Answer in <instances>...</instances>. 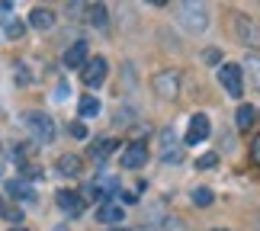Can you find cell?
Instances as JSON below:
<instances>
[{
	"label": "cell",
	"mask_w": 260,
	"mask_h": 231,
	"mask_svg": "<svg viewBox=\"0 0 260 231\" xmlns=\"http://www.w3.org/2000/svg\"><path fill=\"white\" fill-rule=\"evenodd\" d=\"M177 19H180V26H183L186 32H206V26H209V10H206L203 4L186 0V4H177Z\"/></svg>",
	"instance_id": "obj_1"
},
{
	"label": "cell",
	"mask_w": 260,
	"mask_h": 231,
	"mask_svg": "<svg viewBox=\"0 0 260 231\" xmlns=\"http://www.w3.org/2000/svg\"><path fill=\"white\" fill-rule=\"evenodd\" d=\"M218 84L225 87V93L232 96V100H241L244 93V74H241V64H222L218 68Z\"/></svg>",
	"instance_id": "obj_2"
},
{
	"label": "cell",
	"mask_w": 260,
	"mask_h": 231,
	"mask_svg": "<svg viewBox=\"0 0 260 231\" xmlns=\"http://www.w3.org/2000/svg\"><path fill=\"white\" fill-rule=\"evenodd\" d=\"M26 128L32 132V138L39 145H48L55 138V122H52V116H45V113H26Z\"/></svg>",
	"instance_id": "obj_3"
},
{
	"label": "cell",
	"mask_w": 260,
	"mask_h": 231,
	"mask_svg": "<svg viewBox=\"0 0 260 231\" xmlns=\"http://www.w3.org/2000/svg\"><path fill=\"white\" fill-rule=\"evenodd\" d=\"M232 32H235V39H238L241 45L260 48V29H257L254 19H247V16H241V13H235V16H232Z\"/></svg>",
	"instance_id": "obj_4"
},
{
	"label": "cell",
	"mask_w": 260,
	"mask_h": 231,
	"mask_svg": "<svg viewBox=\"0 0 260 231\" xmlns=\"http://www.w3.org/2000/svg\"><path fill=\"white\" fill-rule=\"evenodd\" d=\"M154 93L164 96V100H174L180 93V74L177 71H161L154 74Z\"/></svg>",
	"instance_id": "obj_5"
},
{
	"label": "cell",
	"mask_w": 260,
	"mask_h": 231,
	"mask_svg": "<svg viewBox=\"0 0 260 231\" xmlns=\"http://www.w3.org/2000/svg\"><path fill=\"white\" fill-rule=\"evenodd\" d=\"M203 138H209V116L196 113L193 119H189V125H186V138H183V142L186 145H199Z\"/></svg>",
	"instance_id": "obj_6"
},
{
	"label": "cell",
	"mask_w": 260,
	"mask_h": 231,
	"mask_svg": "<svg viewBox=\"0 0 260 231\" xmlns=\"http://www.w3.org/2000/svg\"><path fill=\"white\" fill-rule=\"evenodd\" d=\"M106 80V58H93V61H87L84 64V84L90 87V90H96L100 84Z\"/></svg>",
	"instance_id": "obj_7"
},
{
	"label": "cell",
	"mask_w": 260,
	"mask_h": 231,
	"mask_svg": "<svg viewBox=\"0 0 260 231\" xmlns=\"http://www.w3.org/2000/svg\"><path fill=\"white\" fill-rule=\"evenodd\" d=\"M145 160H148V148L142 142H132L122 151V167L125 170H138V167H145Z\"/></svg>",
	"instance_id": "obj_8"
},
{
	"label": "cell",
	"mask_w": 260,
	"mask_h": 231,
	"mask_svg": "<svg viewBox=\"0 0 260 231\" xmlns=\"http://www.w3.org/2000/svg\"><path fill=\"white\" fill-rule=\"evenodd\" d=\"M96 218L100 222H106V225H122L125 222V209L119 206V203H100V209H96Z\"/></svg>",
	"instance_id": "obj_9"
},
{
	"label": "cell",
	"mask_w": 260,
	"mask_h": 231,
	"mask_svg": "<svg viewBox=\"0 0 260 231\" xmlns=\"http://www.w3.org/2000/svg\"><path fill=\"white\" fill-rule=\"evenodd\" d=\"M87 55H90L87 42H84V39H77V42L64 52V68H68V71H71V68H84L87 64Z\"/></svg>",
	"instance_id": "obj_10"
},
{
	"label": "cell",
	"mask_w": 260,
	"mask_h": 231,
	"mask_svg": "<svg viewBox=\"0 0 260 231\" xmlns=\"http://www.w3.org/2000/svg\"><path fill=\"white\" fill-rule=\"evenodd\" d=\"M55 203H58V209H64L68 215H81L84 212V203H81V196H77L74 189H61V193L55 196Z\"/></svg>",
	"instance_id": "obj_11"
},
{
	"label": "cell",
	"mask_w": 260,
	"mask_h": 231,
	"mask_svg": "<svg viewBox=\"0 0 260 231\" xmlns=\"http://www.w3.org/2000/svg\"><path fill=\"white\" fill-rule=\"evenodd\" d=\"M7 193L13 196V199H23V203H32L36 199V189H32V183H26V180H7Z\"/></svg>",
	"instance_id": "obj_12"
},
{
	"label": "cell",
	"mask_w": 260,
	"mask_h": 231,
	"mask_svg": "<svg viewBox=\"0 0 260 231\" xmlns=\"http://www.w3.org/2000/svg\"><path fill=\"white\" fill-rule=\"evenodd\" d=\"M109 193H119V183L113 177H100V180L90 183V196H93V199H106Z\"/></svg>",
	"instance_id": "obj_13"
},
{
	"label": "cell",
	"mask_w": 260,
	"mask_h": 231,
	"mask_svg": "<svg viewBox=\"0 0 260 231\" xmlns=\"http://www.w3.org/2000/svg\"><path fill=\"white\" fill-rule=\"evenodd\" d=\"M29 26L32 29H52L55 26V13L45 10V7H36L32 13H29Z\"/></svg>",
	"instance_id": "obj_14"
},
{
	"label": "cell",
	"mask_w": 260,
	"mask_h": 231,
	"mask_svg": "<svg viewBox=\"0 0 260 231\" xmlns=\"http://www.w3.org/2000/svg\"><path fill=\"white\" fill-rule=\"evenodd\" d=\"M81 157H77V154H61V157H58V174H64V177H77V174H81Z\"/></svg>",
	"instance_id": "obj_15"
},
{
	"label": "cell",
	"mask_w": 260,
	"mask_h": 231,
	"mask_svg": "<svg viewBox=\"0 0 260 231\" xmlns=\"http://www.w3.org/2000/svg\"><path fill=\"white\" fill-rule=\"evenodd\" d=\"M254 116H257V109H254L251 103H241V106H238V116H235V125H238V128H251V125L257 122Z\"/></svg>",
	"instance_id": "obj_16"
},
{
	"label": "cell",
	"mask_w": 260,
	"mask_h": 231,
	"mask_svg": "<svg viewBox=\"0 0 260 231\" xmlns=\"http://www.w3.org/2000/svg\"><path fill=\"white\" fill-rule=\"evenodd\" d=\"M77 109H81V119H93V116L100 113V100H96V96H84Z\"/></svg>",
	"instance_id": "obj_17"
},
{
	"label": "cell",
	"mask_w": 260,
	"mask_h": 231,
	"mask_svg": "<svg viewBox=\"0 0 260 231\" xmlns=\"http://www.w3.org/2000/svg\"><path fill=\"white\" fill-rule=\"evenodd\" d=\"M189 199H193V206H212V189H206V186H196L193 193H189Z\"/></svg>",
	"instance_id": "obj_18"
},
{
	"label": "cell",
	"mask_w": 260,
	"mask_h": 231,
	"mask_svg": "<svg viewBox=\"0 0 260 231\" xmlns=\"http://www.w3.org/2000/svg\"><path fill=\"white\" fill-rule=\"evenodd\" d=\"M0 23H4V32H7L10 39H19V36H23V23H19V19H13V16H4Z\"/></svg>",
	"instance_id": "obj_19"
},
{
	"label": "cell",
	"mask_w": 260,
	"mask_h": 231,
	"mask_svg": "<svg viewBox=\"0 0 260 231\" xmlns=\"http://www.w3.org/2000/svg\"><path fill=\"white\" fill-rule=\"evenodd\" d=\"M90 19H93V23L103 29V26H106V7H103V4H93V7H90Z\"/></svg>",
	"instance_id": "obj_20"
},
{
	"label": "cell",
	"mask_w": 260,
	"mask_h": 231,
	"mask_svg": "<svg viewBox=\"0 0 260 231\" xmlns=\"http://www.w3.org/2000/svg\"><path fill=\"white\" fill-rule=\"evenodd\" d=\"M0 218H10V222H23V212H19L16 206H0Z\"/></svg>",
	"instance_id": "obj_21"
},
{
	"label": "cell",
	"mask_w": 260,
	"mask_h": 231,
	"mask_svg": "<svg viewBox=\"0 0 260 231\" xmlns=\"http://www.w3.org/2000/svg\"><path fill=\"white\" fill-rule=\"evenodd\" d=\"M247 71H251L254 84H257V90H260V55H251V58H247Z\"/></svg>",
	"instance_id": "obj_22"
},
{
	"label": "cell",
	"mask_w": 260,
	"mask_h": 231,
	"mask_svg": "<svg viewBox=\"0 0 260 231\" xmlns=\"http://www.w3.org/2000/svg\"><path fill=\"white\" fill-rule=\"evenodd\" d=\"M215 164H218V154H212V151H209V154H203V157L196 160V167H199V170H212Z\"/></svg>",
	"instance_id": "obj_23"
},
{
	"label": "cell",
	"mask_w": 260,
	"mask_h": 231,
	"mask_svg": "<svg viewBox=\"0 0 260 231\" xmlns=\"http://www.w3.org/2000/svg\"><path fill=\"white\" fill-rule=\"evenodd\" d=\"M113 148H116V142H113V138H106V142H100V148H96V151H93V154H96L100 160H103L106 154H113Z\"/></svg>",
	"instance_id": "obj_24"
},
{
	"label": "cell",
	"mask_w": 260,
	"mask_h": 231,
	"mask_svg": "<svg viewBox=\"0 0 260 231\" xmlns=\"http://www.w3.org/2000/svg\"><path fill=\"white\" fill-rule=\"evenodd\" d=\"M164 231H186V225H180V218H164Z\"/></svg>",
	"instance_id": "obj_25"
},
{
	"label": "cell",
	"mask_w": 260,
	"mask_h": 231,
	"mask_svg": "<svg viewBox=\"0 0 260 231\" xmlns=\"http://www.w3.org/2000/svg\"><path fill=\"white\" fill-rule=\"evenodd\" d=\"M251 157H254V164L260 167V135L254 138V145H251Z\"/></svg>",
	"instance_id": "obj_26"
},
{
	"label": "cell",
	"mask_w": 260,
	"mask_h": 231,
	"mask_svg": "<svg viewBox=\"0 0 260 231\" xmlns=\"http://www.w3.org/2000/svg\"><path fill=\"white\" fill-rule=\"evenodd\" d=\"M71 135H74V138H87V128H84L81 122H74V125H71Z\"/></svg>",
	"instance_id": "obj_27"
},
{
	"label": "cell",
	"mask_w": 260,
	"mask_h": 231,
	"mask_svg": "<svg viewBox=\"0 0 260 231\" xmlns=\"http://www.w3.org/2000/svg\"><path fill=\"white\" fill-rule=\"evenodd\" d=\"M119 196H122V203H125V206H132V203H138V196H135V193H128V189H122V193H119Z\"/></svg>",
	"instance_id": "obj_28"
},
{
	"label": "cell",
	"mask_w": 260,
	"mask_h": 231,
	"mask_svg": "<svg viewBox=\"0 0 260 231\" xmlns=\"http://www.w3.org/2000/svg\"><path fill=\"white\" fill-rule=\"evenodd\" d=\"M212 231H228V228H212Z\"/></svg>",
	"instance_id": "obj_29"
},
{
	"label": "cell",
	"mask_w": 260,
	"mask_h": 231,
	"mask_svg": "<svg viewBox=\"0 0 260 231\" xmlns=\"http://www.w3.org/2000/svg\"><path fill=\"white\" fill-rule=\"evenodd\" d=\"M13 231H23V228H13Z\"/></svg>",
	"instance_id": "obj_30"
},
{
	"label": "cell",
	"mask_w": 260,
	"mask_h": 231,
	"mask_svg": "<svg viewBox=\"0 0 260 231\" xmlns=\"http://www.w3.org/2000/svg\"><path fill=\"white\" fill-rule=\"evenodd\" d=\"M116 231H122V228H116Z\"/></svg>",
	"instance_id": "obj_31"
}]
</instances>
